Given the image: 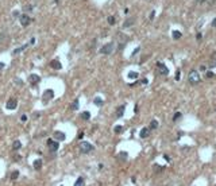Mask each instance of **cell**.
<instances>
[{
    "label": "cell",
    "mask_w": 216,
    "mask_h": 186,
    "mask_svg": "<svg viewBox=\"0 0 216 186\" xmlns=\"http://www.w3.org/2000/svg\"><path fill=\"white\" fill-rule=\"evenodd\" d=\"M201 80V76L199 74L197 70H191L189 72V76H188V81L192 84V85H197Z\"/></svg>",
    "instance_id": "obj_1"
},
{
    "label": "cell",
    "mask_w": 216,
    "mask_h": 186,
    "mask_svg": "<svg viewBox=\"0 0 216 186\" xmlns=\"http://www.w3.org/2000/svg\"><path fill=\"white\" fill-rule=\"evenodd\" d=\"M80 151L83 154H88V153H91V151H93L95 150V147L91 144V143H88V142H80Z\"/></svg>",
    "instance_id": "obj_2"
},
{
    "label": "cell",
    "mask_w": 216,
    "mask_h": 186,
    "mask_svg": "<svg viewBox=\"0 0 216 186\" xmlns=\"http://www.w3.org/2000/svg\"><path fill=\"white\" fill-rule=\"evenodd\" d=\"M112 51H113V43H112V42L105 43V45L100 49V54H104V55H109Z\"/></svg>",
    "instance_id": "obj_3"
},
{
    "label": "cell",
    "mask_w": 216,
    "mask_h": 186,
    "mask_svg": "<svg viewBox=\"0 0 216 186\" xmlns=\"http://www.w3.org/2000/svg\"><path fill=\"white\" fill-rule=\"evenodd\" d=\"M157 69H158V73L161 76H167L169 74V67L165 65V63H162V62H157Z\"/></svg>",
    "instance_id": "obj_4"
},
{
    "label": "cell",
    "mask_w": 216,
    "mask_h": 186,
    "mask_svg": "<svg viewBox=\"0 0 216 186\" xmlns=\"http://www.w3.org/2000/svg\"><path fill=\"white\" fill-rule=\"evenodd\" d=\"M46 144H47V147H49L50 151H53V153H55V151L59 148V143L57 140H53V139H47Z\"/></svg>",
    "instance_id": "obj_5"
},
{
    "label": "cell",
    "mask_w": 216,
    "mask_h": 186,
    "mask_svg": "<svg viewBox=\"0 0 216 186\" xmlns=\"http://www.w3.org/2000/svg\"><path fill=\"white\" fill-rule=\"evenodd\" d=\"M53 97H54V92L51 91V89H47V91L43 92V99H42V101L46 104V103H49L50 100H53Z\"/></svg>",
    "instance_id": "obj_6"
},
{
    "label": "cell",
    "mask_w": 216,
    "mask_h": 186,
    "mask_svg": "<svg viewBox=\"0 0 216 186\" xmlns=\"http://www.w3.org/2000/svg\"><path fill=\"white\" fill-rule=\"evenodd\" d=\"M7 109H10V111H12V109H15V108L18 107V100L15 99V97H11V99H8V101H7Z\"/></svg>",
    "instance_id": "obj_7"
},
{
    "label": "cell",
    "mask_w": 216,
    "mask_h": 186,
    "mask_svg": "<svg viewBox=\"0 0 216 186\" xmlns=\"http://www.w3.org/2000/svg\"><path fill=\"white\" fill-rule=\"evenodd\" d=\"M19 20H20V24L23 26V27H26V26H29L30 23H31V18L29 16V15H20V16H19Z\"/></svg>",
    "instance_id": "obj_8"
},
{
    "label": "cell",
    "mask_w": 216,
    "mask_h": 186,
    "mask_svg": "<svg viewBox=\"0 0 216 186\" xmlns=\"http://www.w3.org/2000/svg\"><path fill=\"white\" fill-rule=\"evenodd\" d=\"M29 81L31 85H35V84H38L39 81H41V77L38 74H30L29 76Z\"/></svg>",
    "instance_id": "obj_9"
},
{
    "label": "cell",
    "mask_w": 216,
    "mask_h": 186,
    "mask_svg": "<svg viewBox=\"0 0 216 186\" xmlns=\"http://www.w3.org/2000/svg\"><path fill=\"white\" fill-rule=\"evenodd\" d=\"M53 136H54V139L55 140H59V142H62V140H65V134L64 132H61V131H55V132L53 134Z\"/></svg>",
    "instance_id": "obj_10"
},
{
    "label": "cell",
    "mask_w": 216,
    "mask_h": 186,
    "mask_svg": "<svg viewBox=\"0 0 216 186\" xmlns=\"http://www.w3.org/2000/svg\"><path fill=\"white\" fill-rule=\"evenodd\" d=\"M50 66L53 67V69H57V70H61V69H62V65H61V62H59L58 59H53V61L50 62Z\"/></svg>",
    "instance_id": "obj_11"
},
{
    "label": "cell",
    "mask_w": 216,
    "mask_h": 186,
    "mask_svg": "<svg viewBox=\"0 0 216 186\" xmlns=\"http://www.w3.org/2000/svg\"><path fill=\"white\" fill-rule=\"evenodd\" d=\"M149 134H150V128H149V127H145V128H142V129H141V134H139V136H141L142 139H145V138L149 136Z\"/></svg>",
    "instance_id": "obj_12"
},
{
    "label": "cell",
    "mask_w": 216,
    "mask_h": 186,
    "mask_svg": "<svg viewBox=\"0 0 216 186\" xmlns=\"http://www.w3.org/2000/svg\"><path fill=\"white\" fill-rule=\"evenodd\" d=\"M124 111H126V105H120V107H118V109H116V117H122V116L124 115Z\"/></svg>",
    "instance_id": "obj_13"
},
{
    "label": "cell",
    "mask_w": 216,
    "mask_h": 186,
    "mask_svg": "<svg viewBox=\"0 0 216 186\" xmlns=\"http://www.w3.org/2000/svg\"><path fill=\"white\" fill-rule=\"evenodd\" d=\"M42 165H43L42 159H35V161H34V163H33V166H34V169H35V170H41L42 169Z\"/></svg>",
    "instance_id": "obj_14"
},
{
    "label": "cell",
    "mask_w": 216,
    "mask_h": 186,
    "mask_svg": "<svg viewBox=\"0 0 216 186\" xmlns=\"http://www.w3.org/2000/svg\"><path fill=\"white\" fill-rule=\"evenodd\" d=\"M79 108H80V101H79V99H76L74 101L70 104V109L72 111H77Z\"/></svg>",
    "instance_id": "obj_15"
},
{
    "label": "cell",
    "mask_w": 216,
    "mask_h": 186,
    "mask_svg": "<svg viewBox=\"0 0 216 186\" xmlns=\"http://www.w3.org/2000/svg\"><path fill=\"white\" fill-rule=\"evenodd\" d=\"M134 20H135L134 18H128V19H127V20L123 23V27H124V29H127V27H130V26H133L134 24Z\"/></svg>",
    "instance_id": "obj_16"
},
{
    "label": "cell",
    "mask_w": 216,
    "mask_h": 186,
    "mask_svg": "<svg viewBox=\"0 0 216 186\" xmlns=\"http://www.w3.org/2000/svg\"><path fill=\"white\" fill-rule=\"evenodd\" d=\"M127 158H128V154L126 153V151H122V153L118 155V159H120V161H126Z\"/></svg>",
    "instance_id": "obj_17"
},
{
    "label": "cell",
    "mask_w": 216,
    "mask_h": 186,
    "mask_svg": "<svg viewBox=\"0 0 216 186\" xmlns=\"http://www.w3.org/2000/svg\"><path fill=\"white\" fill-rule=\"evenodd\" d=\"M20 147H22V143H20L19 140H15V142H14V144H12L14 151H18V150H20Z\"/></svg>",
    "instance_id": "obj_18"
},
{
    "label": "cell",
    "mask_w": 216,
    "mask_h": 186,
    "mask_svg": "<svg viewBox=\"0 0 216 186\" xmlns=\"http://www.w3.org/2000/svg\"><path fill=\"white\" fill-rule=\"evenodd\" d=\"M127 77H128L130 80H137L138 77H139V74H138L137 72H130V73H128V76H127Z\"/></svg>",
    "instance_id": "obj_19"
},
{
    "label": "cell",
    "mask_w": 216,
    "mask_h": 186,
    "mask_svg": "<svg viewBox=\"0 0 216 186\" xmlns=\"http://www.w3.org/2000/svg\"><path fill=\"white\" fill-rule=\"evenodd\" d=\"M181 35H182V34L180 33L178 30H174V31H173V34H172L173 39H180V38H181Z\"/></svg>",
    "instance_id": "obj_20"
},
{
    "label": "cell",
    "mask_w": 216,
    "mask_h": 186,
    "mask_svg": "<svg viewBox=\"0 0 216 186\" xmlns=\"http://www.w3.org/2000/svg\"><path fill=\"white\" fill-rule=\"evenodd\" d=\"M81 119L83 120H89L91 119V113H89V112H83V113H81Z\"/></svg>",
    "instance_id": "obj_21"
},
{
    "label": "cell",
    "mask_w": 216,
    "mask_h": 186,
    "mask_svg": "<svg viewBox=\"0 0 216 186\" xmlns=\"http://www.w3.org/2000/svg\"><path fill=\"white\" fill-rule=\"evenodd\" d=\"M181 117H182V113H181V112H176L174 116H173V121H178Z\"/></svg>",
    "instance_id": "obj_22"
},
{
    "label": "cell",
    "mask_w": 216,
    "mask_h": 186,
    "mask_svg": "<svg viewBox=\"0 0 216 186\" xmlns=\"http://www.w3.org/2000/svg\"><path fill=\"white\" fill-rule=\"evenodd\" d=\"M150 129H155V128H158V121L157 120H151V123H150V127H149Z\"/></svg>",
    "instance_id": "obj_23"
},
{
    "label": "cell",
    "mask_w": 216,
    "mask_h": 186,
    "mask_svg": "<svg viewBox=\"0 0 216 186\" xmlns=\"http://www.w3.org/2000/svg\"><path fill=\"white\" fill-rule=\"evenodd\" d=\"M27 46H29V45H23V46H20V47H18V49H15V50H14V54H19L20 51H23V50H25L26 47H27Z\"/></svg>",
    "instance_id": "obj_24"
},
{
    "label": "cell",
    "mask_w": 216,
    "mask_h": 186,
    "mask_svg": "<svg viewBox=\"0 0 216 186\" xmlns=\"http://www.w3.org/2000/svg\"><path fill=\"white\" fill-rule=\"evenodd\" d=\"M18 177H19V171H18V170H15V171H12V173H11V179H12V181H15V179H18Z\"/></svg>",
    "instance_id": "obj_25"
},
{
    "label": "cell",
    "mask_w": 216,
    "mask_h": 186,
    "mask_svg": "<svg viewBox=\"0 0 216 186\" xmlns=\"http://www.w3.org/2000/svg\"><path fill=\"white\" fill-rule=\"evenodd\" d=\"M93 103H95L96 105H99V107H101V105L104 104V101H103L101 99H100V97H96V99L93 100Z\"/></svg>",
    "instance_id": "obj_26"
},
{
    "label": "cell",
    "mask_w": 216,
    "mask_h": 186,
    "mask_svg": "<svg viewBox=\"0 0 216 186\" xmlns=\"http://www.w3.org/2000/svg\"><path fill=\"white\" fill-rule=\"evenodd\" d=\"M108 23H109L111 26L115 24V23H116V19H115V16H109V18H108Z\"/></svg>",
    "instance_id": "obj_27"
},
{
    "label": "cell",
    "mask_w": 216,
    "mask_h": 186,
    "mask_svg": "<svg viewBox=\"0 0 216 186\" xmlns=\"http://www.w3.org/2000/svg\"><path fill=\"white\" fill-rule=\"evenodd\" d=\"M113 131H115V134H120L122 131H123V127H122V125H116V127L113 128Z\"/></svg>",
    "instance_id": "obj_28"
},
{
    "label": "cell",
    "mask_w": 216,
    "mask_h": 186,
    "mask_svg": "<svg viewBox=\"0 0 216 186\" xmlns=\"http://www.w3.org/2000/svg\"><path fill=\"white\" fill-rule=\"evenodd\" d=\"M83 183H84V179L81 177L79 178V179H77V181H76V183H74V186H83Z\"/></svg>",
    "instance_id": "obj_29"
},
{
    "label": "cell",
    "mask_w": 216,
    "mask_h": 186,
    "mask_svg": "<svg viewBox=\"0 0 216 186\" xmlns=\"http://www.w3.org/2000/svg\"><path fill=\"white\" fill-rule=\"evenodd\" d=\"M213 72H207V73H205V77H207V78H212V77H213Z\"/></svg>",
    "instance_id": "obj_30"
},
{
    "label": "cell",
    "mask_w": 216,
    "mask_h": 186,
    "mask_svg": "<svg viewBox=\"0 0 216 186\" xmlns=\"http://www.w3.org/2000/svg\"><path fill=\"white\" fill-rule=\"evenodd\" d=\"M181 78V72H177V74H176V81H178V80Z\"/></svg>",
    "instance_id": "obj_31"
},
{
    "label": "cell",
    "mask_w": 216,
    "mask_h": 186,
    "mask_svg": "<svg viewBox=\"0 0 216 186\" xmlns=\"http://www.w3.org/2000/svg\"><path fill=\"white\" fill-rule=\"evenodd\" d=\"M20 121H23V123H25V121H27V116H26V115H22L20 116Z\"/></svg>",
    "instance_id": "obj_32"
},
{
    "label": "cell",
    "mask_w": 216,
    "mask_h": 186,
    "mask_svg": "<svg viewBox=\"0 0 216 186\" xmlns=\"http://www.w3.org/2000/svg\"><path fill=\"white\" fill-rule=\"evenodd\" d=\"M25 10H26V11H31V10H33V5H30V4L25 5Z\"/></svg>",
    "instance_id": "obj_33"
},
{
    "label": "cell",
    "mask_w": 216,
    "mask_h": 186,
    "mask_svg": "<svg viewBox=\"0 0 216 186\" xmlns=\"http://www.w3.org/2000/svg\"><path fill=\"white\" fill-rule=\"evenodd\" d=\"M196 38H197V41H200V39L203 38V35H201V33H197V35H196Z\"/></svg>",
    "instance_id": "obj_34"
},
{
    "label": "cell",
    "mask_w": 216,
    "mask_h": 186,
    "mask_svg": "<svg viewBox=\"0 0 216 186\" xmlns=\"http://www.w3.org/2000/svg\"><path fill=\"white\" fill-rule=\"evenodd\" d=\"M137 53H139V47H137V49L134 50V53H133V57H134V55H137Z\"/></svg>",
    "instance_id": "obj_35"
},
{
    "label": "cell",
    "mask_w": 216,
    "mask_h": 186,
    "mask_svg": "<svg viewBox=\"0 0 216 186\" xmlns=\"http://www.w3.org/2000/svg\"><path fill=\"white\" fill-rule=\"evenodd\" d=\"M154 169H155V170H163V167H162V166H157V165H155V166H154Z\"/></svg>",
    "instance_id": "obj_36"
},
{
    "label": "cell",
    "mask_w": 216,
    "mask_h": 186,
    "mask_svg": "<svg viewBox=\"0 0 216 186\" xmlns=\"http://www.w3.org/2000/svg\"><path fill=\"white\" fill-rule=\"evenodd\" d=\"M154 15H155V12H154V11H153V12H151V14H150V19H151V20H153V19H154Z\"/></svg>",
    "instance_id": "obj_37"
},
{
    "label": "cell",
    "mask_w": 216,
    "mask_h": 186,
    "mask_svg": "<svg viewBox=\"0 0 216 186\" xmlns=\"http://www.w3.org/2000/svg\"><path fill=\"white\" fill-rule=\"evenodd\" d=\"M205 69H207V67L204 66V65H201V66H200V70H201V72H205Z\"/></svg>",
    "instance_id": "obj_38"
},
{
    "label": "cell",
    "mask_w": 216,
    "mask_h": 186,
    "mask_svg": "<svg viewBox=\"0 0 216 186\" xmlns=\"http://www.w3.org/2000/svg\"><path fill=\"white\" fill-rule=\"evenodd\" d=\"M83 138H84V132H80L79 134V139H83Z\"/></svg>",
    "instance_id": "obj_39"
},
{
    "label": "cell",
    "mask_w": 216,
    "mask_h": 186,
    "mask_svg": "<svg viewBox=\"0 0 216 186\" xmlns=\"http://www.w3.org/2000/svg\"><path fill=\"white\" fill-rule=\"evenodd\" d=\"M138 111H139V109H138V105H135V108H134V112H135V113H138Z\"/></svg>",
    "instance_id": "obj_40"
},
{
    "label": "cell",
    "mask_w": 216,
    "mask_h": 186,
    "mask_svg": "<svg viewBox=\"0 0 216 186\" xmlns=\"http://www.w3.org/2000/svg\"><path fill=\"white\" fill-rule=\"evenodd\" d=\"M212 26H213V27H216V19H213V20H212Z\"/></svg>",
    "instance_id": "obj_41"
},
{
    "label": "cell",
    "mask_w": 216,
    "mask_h": 186,
    "mask_svg": "<svg viewBox=\"0 0 216 186\" xmlns=\"http://www.w3.org/2000/svg\"><path fill=\"white\" fill-rule=\"evenodd\" d=\"M163 158H165V159H166V161H169V162H170V158L167 157V155H163Z\"/></svg>",
    "instance_id": "obj_42"
},
{
    "label": "cell",
    "mask_w": 216,
    "mask_h": 186,
    "mask_svg": "<svg viewBox=\"0 0 216 186\" xmlns=\"http://www.w3.org/2000/svg\"><path fill=\"white\" fill-rule=\"evenodd\" d=\"M15 82L19 84V85H22V81H20V80H15Z\"/></svg>",
    "instance_id": "obj_43"
},
{
    "label": "cell",
    "mask_w": 216,
    "mask_h": 186,
    "mask_svg": "<svg viewBox=\"0 0 216 186\" xmlns=\"http://www.w3.org/2000/svg\"><path fill=\"white\" fill-rule=\"evenodd\" d=\"M141 82H142V84H147V80H146V78H143V80L141 81Z\"/></svg>",
    "instance_id": "obj_44"
},
{
    "label": "cell",
    "mask_w": 216,
    "mask_h": 186,
    "mask_svg": "<svg viewBox=\"0 0 216 186\" xmlns=\"http://www.w3.org/2000/svg\"><path fill=\"white\" fill-rule=\"evenodd\" d=\"M3 67H4V63H3V62H0V69H3Z\"/></svg>",
    "instance_id": "obj_45"
},
{
    "label": "cell",
    "mask_w": 216,
    "mask_h": 186,
    "mask_svg": "<svg viewBox=\"0 0 216 186\" xmlns=\"http://www.w3.org/2000/svg\"><path fill=\"white\" fill-rule=\"evenodd\" d=\"M199 1H205V0H199Z\"/></svg>",
    "instance_id": "obj_46"
}]
</instances>
